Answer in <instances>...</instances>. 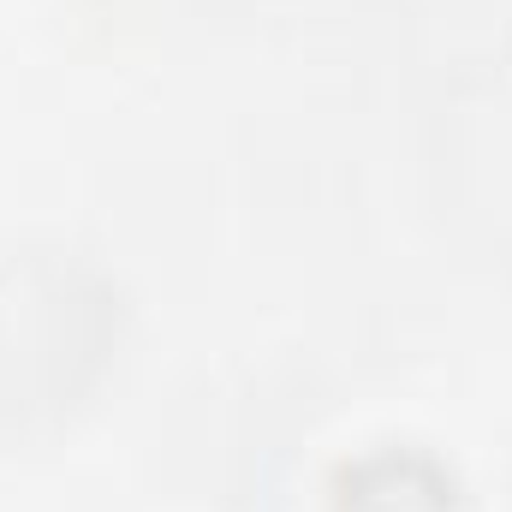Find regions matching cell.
I'll list each match as a JSON object with an SVG mask.
<instances>
[{"label": "cell", "instance_id": "obj_1", "mask_svg": "<svg viewBox=\"0 0 512 512\" xmlns=\"http://www.w3.org/2000/svg\"><path fill=\"white\" fill-rule=\"evenodd\" d=\"M340 512H453V477L429 453L382 447L340 471Z\"/></svg>", "mask_w": 512, "mask_h": 512}]
</instances>
